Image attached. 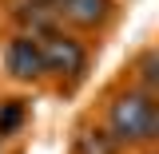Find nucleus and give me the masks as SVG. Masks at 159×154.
Segmentation results:
<instances>
[{"instance_id": "2", "label": "nucleus", "mask_w": 159, "mask_h": 154, "mask_svg": "<svg viewBox=\"0 0 159 154\" xmlns=\"http://www.w3.org/2000/svg\"><path fill=\"white\" fill-rule=\"evenodd\" d=\"M40 40V56H44V75H60V79H80L84 75V67H88V52H84V44L76 36H68V32H44Z\"/></svg>"}, {"instance_id": "9", "label": "nucleus", "mask_w": 159, "mask_h": 154, "mask_svg": "<svg viewBox=\"0 0 159 154\" xmlns=\"http://www.w3.org/2000/svg\"><path fill=\"white\" fill-rule=\"evenodd\" d=\"M0 154H4V138H0Z\"/></svg>"}, {"instance_id": "3", "label": "nucleus", "mask_w": 159, "mask_h": 154, "mask_svg": "<svg viewBox=\"0 0 159 154\" xmlns=\"http://www.w3.org/2000/svg\"><path fill=\"white\" fill-rule=\"evenodd\" d=\"M4 67L16 83H36L44 79V56H40V40L28 32H16L4 48Z\"/></svg>"}, {"instance_id": "6", "label": "nucleus", "mask_w": 159, "mask_h": 154, "mask_svg": "<svg viewBox=\"0 0 159 154\" xmlns=\"http://www.w3.org/2000/svg\"><path fill=\"white\" fill-rule=\"evenodd\" d=\"M135 71H139V91L155 95V87H159V56H155V48H143L139 52Z\"/></svg>"}, {"instance_id": "7", "label": "nucleus", "mask_w": 159, "mask_h": 154, "mask_svg": "<svg viewBox=\"0 0 159 154\" xmlns=\"http://www.w3.org/2000/svg\"><path fill=\"white\" fill-rule=\"evenodd\" d=\"M119 150H123V146H119L107 131H84V135H80V154H119Z\"/></svg>"}, {"instance_id": "1", "label": "nucleus", "mask_w": 159, "mask_h": 154, "mask_svg": "<svg viewBox=\"0 0 159 154\" xmlns=\"http://www.w3.org/2000/svg\"><path fill=\"white\" fill-rule=\"evenodd\" d=\"M107 135L119 146H151L159 138V107L155 95L127 87L107 103Z\"/></svg>"}, {"instance_id": "5", "label": "nucleus", "mask_w": 159, "mask_h": 154, "mask_svg": "<svg viewBox=\"0 0 159 154\" xmlns=\"http://www.w3.org/2000/svg\"><path fill=\"white\" fill-rule=\"evenodd\" d=\"M28 119V103L24 99H4L0 103V138H12Z\"/></svg>"}, {"instance_id": "4", "label": "nucleus", "mask_w": 159, "mask_h": 154, "mask_svg": "<svg viewBox=\"0 0 159 154\" xmlns=\"http://www.w3.org/2000/svg\"><path fill=\"white\" fill-rule=\"evenodd\" d=\"M107 16H111V0H64L56 8V20H64V24L76 28V32L103 28Z\"/></svg>"}, {"instance_id": "8", "label": "nucleus", "mask_w": 159, "mask_h": 154, "mask_svg": "<svg viewBox=\"0 0 159 154\" xmlns=\"http://www.w3.org/2000/svg\"><path fill=\"white\" fill-rule=\"evenodd\" d=\"M28 4H40V8H48V12H56L64 0H28Z\"/></svg>"}]
</instances>
